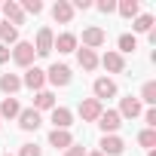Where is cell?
Wrapping results in <instances>:
<instances>
[{
	"label": "cell",
	"mask_w": 156,
	"mask_h": 156,
	"mask_svg": "<svg viewBox=\"0 0 156 156\" xmlns=\"http://www.w3.org/2000/svg\"><path fill=\"white\" fill-rule=\"evenodd\" d=\"M64 156H86V150H83L80 144H70V147L64 150Z\"/></svg>",
	"instance_id": "4dcf8cb0"
},
{
	"label": "cell",
	"mask_w": 156,
	"mask_h": 156,
	"mask_svg": "<svg viewBox=\"0 0 156 156\" xmlns=\"http://www.w3.org/2000/svg\"><path fill=\"white\" fill-rule=\"evenodd\" d=\"M141 101L156 104V83H153V80H150V83H144V89H141Z\"/></svg>",
	"instance_id": "4316f807"
},
{
	"label": "cell",
	"mask_w": 156,
	"mask_h": 156,
	"mask_svg": "<svg viewBox=\"0 0 156 156\" xmlns=\"http://www.w3.org/2000/svg\"><path fill=\"white\" fill-rule=\"evenodd\" d=\"M116 9H119L122 19H135L138 16V0H122V3H116Z\"/></svg>",
	"instance_id": "cb8c5ba5"
},
{
	"label": "cell",
	"mask_w": 156,
	"mask_h": 156,
	"mask_svg": "<svg viewBox=\"0 0 156 156\" xmlns=\"http://www.w3.org/2000/svg\"><path fill=\"white\" fill-rule=\"evenodd\" d=\"M116 113H119V116H126V119H135V116H141V101L129 95V98H122V101H119V110H116Z\"/></svg>",
	"instance_id": "4fadbf2b"
},
{
	"label": "cell",
	"mask_w": 156,
	"mask_h": 156,
	"mask_svg": "<svg viewBox=\"0 0 156 156\" xmlns=\"http://www.w3.org/2000/svg\"><path fill=\"white\" fill-rule=\"evenodd\" d=\"M6 58H9V49H6V46H3V43H0V64H3V61H6Z\"/></svg>",
	"instance_id": "836d02e7"
},
{
	"label": "cell",
	"mask_w": 156,
	"mask_h": 156,
	"mask_svg": "<svg viewBox=\"0 0 156 156\" xmlns=\"http://www.w3.org/2000/svg\"><path fill=\"white\" fill-rule=\"evenodd\" d=\"M52 49H58V52H76V37L70 31H64V34H58V40H55Z\"/></svg>",
	"instance_id": "ffe728a7"
},
{
	"label": "cell",
	"mask_w": 156,
	"mask_h": 156,
	"mask_svg": "<svg viewBox=\"0 0 156 156\" xmlns=\"http://www.w3.org/2000/svg\"><path fill=\"white\" fill-rule=\"evenodd\" d=\"M101 64H104V70H110V73H122L126 70V61H122V55L119 52H104V58H101Z\"/></svg>",
	"instance_id": "7c38bea8"
},
{
	"label": "cell",
	"mask_w": 156,
	"mask_h": 156,
	"mask_svg": "<svg viewBox=\"0 0 156 156\" xmlns=\"http://www.w3.org/2000/svg\"><path fill=\"white\" fill-rule=\"evenodd\" d=\"M98 126H101V132H104V135H113V132L122 126V116H119L116 110H101V116H98Z\"/></svg>",
	"instance_id": "5b68a950"
},
{
	"label": "cell",
	"mask_w": 156,
	"mask_h": 156,
	"mask_svg": "<svg viewBox=\"0 0 156 156\" xmlns=\"http://www.w3.org/2000/svg\"><path fill=\"white\" fill-rule=\"evenodd\" d=\"M86 156H104V153H101V150H95V153H86Z\"/></svg>",
	"instance_id": "e575fe53"
},
{
	"label": "cell",
	"mask_w": 156,
	"mask_h": 156,
	"mask_svg": "<svg viewBox=\"0 0 156 156\" xmlns=\"http://www.w3.org/2000/svg\"><path fill=\"white\" fill-rule=\"evenodd\" d=\"M122 150H126V141L119 135H104L101 138V153L104 156H119Z\"/></svg>",
	"instance_id": "8992f818"
},
{
	"label": "cell",
	"mask_w": 156,
	"mask_h": 156,
	"mask_svg": "<svg viewBox=\"0 0 156 156\" xmlns=\"http://www.w3.org/2000/svg\"><path fill=\"white\" fill-rule=\"evenodd\" d=\"M34 43H28V40H19L16 43V49H12V61L19 64V67H31L34 64Z\"/></svg>",
	"instance_id": "6da1fadb"
},
{
	"label": "cell",
	"mask_w": 156,
	"mask_h": 156,
	"mask_svg": "<svg viewBox=\"0 0 156 156\" xmlns=\"http://www.w3.org/2000/svg\"><path fill=\"white\" fill-rule=\"evenodd\" d=\"M52 46H55V34H52L49 28H40V31H37V43H34V52L46 58V55L52 52Z\"/></svg>",
	"instance_id": "7a4b0ae2"
},
{
	"label": "cell",
	"mask_w": 156,
	"mask_h": 156,
	"mask_svg": "<svg viewBox=\"0 0 156 156\" xmlns=\"http://www.w3.org/2000/svg\"><path fill=\"white\" fill-rule=\"evenodd\" d=\"M43 83H46V73H43L40 67H28V70H25V80H22V86H28V89L40 92V89H43Z\"/></svg>",
	"instance_id": "9c48e42d"
},
{
	"label": "cell",
	"mask_w": 156,
	"mask_h": 156,
	"mask_svg": "<svg viewBox=\"0 0 156 156\" xmlns=\"http://www.w3.org/2000/svg\"><path fill=\"white\" fill-rule=\"evenodd\" d=\"M101 101H95V98H83L80 101V116H83V122H98V116H101Z\"/></svg>",
	"instance_id": "3957f363"
},
{
	"label": "cell",
	"mask_w": 156,
	"mask_h": 156,
	"mask_svg": "<svg viewBox=\"0 0 156 156\" xmlns=\"http://www.w3.org/2000/svg\"><path fill=\"white\" fill-rule=\"evenodd\" d=\"M70 122H73V113L67 107H52V126L55 129H67Z\"/></svg>",
	"instance_id": "e0dca14e"
},
{
	"label": "cell",
	"mask_w": 156,
	"mask_h": 156,
	"mask_svg": "<svg viewBox=\"0 0 156 156\" xmlns=\"http://www.w3.org/2000/svg\"><path fill=\"white\" fill-rule=\"evenodd\" d=\"M3 156H9V153H3Z\"/></svg>",
	"instance_id": "8d00e7d4"
},
{
	"label": "cell",
	"mask_w": 156,
	"mask_h": 156,
	"mask_svg": "<svg viewBox=\"0 0 156 156\" xmlns=\"http://www.w3.org/2000/svg\"><path fill=\"white\" fill-rule=\"evenodd\" d=\"M22 113V107H19V101L16 98H3V101H0V119H12V116H19Z\"/></svg>",
	"instance_id": "44dd1931"
},
{
	"label": "cell",
	"mask_w": 156,
	"mask_h": 156,
	"mask_svg": "<svg viewBox=\"0 0 156 156\" xmlns=\"http://www.w3.org/2000/svg\"><path fill=\"white\" fill-rule=\"evenodd\" d=\"M144 119H147V126H150V129H156V110H153V107L144 113Z\"/></svg>",
	"instance_id": "1f68e13d"
},
{
	"label": "cell",
	"mask_w": 156,
	"mask_h": 156,
	"mask_svg": "<svg viewBox=\"0 0 156 156\" xmlns=\"http://www.w3.org/2000/svg\"><path fill=\"white\" fill-rule=\"evenodd\" d=\"M49 144H52L55 150H67V147L73 144V135H70L67 129H52V132H49Z\"/></svg>",
	"instance_id": "8fae6325"
},
{
	"label": "cell",
	"mask_w": 156,
	"mask_h": 156,
	"mask_svg": "<svg viewBox=\"0 0 156 156\" xmlns=\"http://www.w3.org/2000/svg\"><path fill=\"white\" fill-rule=\"evenodd\" d=\"M98 9L107 16V12H113V9H116V3H113V0H98Z\"/></svg>",
	"instance_id": "f546056e"
},
{
	"label": "cell",
	"mask_w": 156,
	"mask_h": 156,
	"mask_svg": "<svg viewBox=\"0 0 156 156\" xmlns=\"http://www.w3.org/2000/svg\"><path fill=\"white\" fill-rule=\"evenodd\" d=\"M70 6H73V9H89V6H92V0H73Z\"/></svg>",
	"instance_id": "d6a6232c"
},
{
	"label": "cell",
	"mask_w": 156,
	"mask_h": 156,
	"mask_svg": "<svg viewBox=\"0 0 156 156\" xmlns=\"http://www.w3.org/2000/svg\"><path fill=\"white\" fill-rule=\"evenodd\" d=\"M0 89H3L6 95H16V92L22 89V76H16V73H3V76H0Z\"/></svg>",
	"instance_id": "d6986e66"
},
{
	"label": "cell",
	"mask_w": 156,
	"mask_h": 156,
	"mask_svg": "<svg viewBox=\"0 0 156 156\" xmlns=\"http://www.w3.org/2000/svg\"><path fill=\"white\" fill-rule=\"evenodd\" d=\"M3 16H6V22H9L12 28L25 25V12H22V6L16 3V0H6V3H3Z\"/></svg>",
	"instance_id": "30bf717a"
},
{
	"label": "cell",
	"mask_w": 156,
	"mask_h": 156,
	"mask_svg": "<svg viewBox=\"0 0 156 156\" xmlns=\"http://www.w3.org/2000/svg\"><path fill=\"white\" fill-rule=\"evenodd\" d=\"M19 156H43V150H40L37 144H22V150H19Z\"/></svg>",
	"instance_id": "f1b7e54d"
},
{
	"label": "cell",
	"mask_w": 156,
	"mask_h": 156,
	"mask_svg": "<svg viewBox=\"0 0 156 156\" xmlns=\"http://www.w3.org/2000/svg\"><path fill=\"white\" fill-rule=\"evenodd\" d=\"M135 49H138V40H135L132 34H122V37H119V55H122V52H135Z\"/></svg>",
	"instance_id": "484cf974"
},
{
	"label": "cell",
	"mask_w": 156,
	"mask_h": 156,
	"mask_svg": "<svg viewBox=\"0 0 156 156\" xmlns=\"http://www.w3.org/2000/svg\"><path fill=\"white\" fill-rule=\"evenodd\" d=\"M107 43V34L101 31V28H86L83 31V49H98V46H104Z\"/></svg>",
	"instance_id": "277c9868"
},
{
	"label": "cell",
	"mask_w": 156,
	"mask_h": 156,
	"mask_svg": "<svg viewBox=\"0 0 156 156\" xmlns=\"http://www.w3.org/2000/svg\"><path fill=\"white\" fill-rule=\"evenodd\" d=\"M0 40H3V46L19 43V28H12L9 22H3V25H0Z\"/></svg>",
	"instance_id": "603a6c76"
},
{
	"label": "cell",
	"mask_w": 156,
	"mask_h": 156,
	"mask_svg": "<svg viewBox=\"0 0 156 156\" xmlns=\"http://www.w3.org/2000/svg\"><path fill=\"white\" fill-rule=\"evenodd\" d=\"M52 19H55V22H61V25H67V22L73 19V6L67 3V0H58V3L52 6Z\"/></svg>",
	"instance_id": "9a60e30c"
},
{
	"label": "cell",
	"mask_w": 156,
	"mask_h": 156,
	"mask_svg": "<svg viewBox=\"0 0 156 156\" xmlns=\"http://www.w3.org/2000/svg\"><path fill=\"white\" fill-rule=\"evenodd\" d=\"M46 80H49L52 86H67V83H70V67H67V64H52L49 73H46Z\"/></svg>",
	"instance_id": "52a82bcc"
},
{
	"label": "cell",
	"mask_w": 156,
	"mask_h": 156,
	"mask_svg": "<svg viewBox=\"0 0 156 156\" xmlns=\"http://www.w3.org/2000/svg\"><path fill=\"white\" fill-rule=\"evenodd\" d=\"M52 107H55V95L46 92V89H40V92L34 95V110L40 113V110H52Z\"/></svg>",
	"instance_id": "2e32d148"
},
{
	"label": "cell",
	"mask_w": 156,
	"mask_h": 156,
	"mask_svg": "<svg viewBox=\"0 0 156 156\" xmlns=\"http://www.w3.org/2000/svg\"><path fill=\"white\" fill-rule=\"evenodd\" d=\"M92 89H95V101H104V98H113L116 95V83L107 80V76H98Z\"/></svg>",
	"instance_id": "ba28073f"
},
{
	"label": "cell",
	"mask_w": 156,
	"mask_h": 156,
	"mask_svg": "<svg viewBox=\"0 0 156 156\" xmlns=\"http://www.w3.org/2000/svg\"><path fill=\"white\" fill-rule=\"evenodd\" d=\"M19 126H22L25 132H37V129H40V113H37L34 107L22 110V113H19Z\"/></svg>",
	"instance_id": "5bb4252c"
},
{
	"label": "cell",
	"mask_w": 156,
	"mask_h": 156,
	"mask_svg": "<svg viewBox=\"0 0 156 156\" xmlns=\"http://www.w3.org/2000/svg\"><path fill=\"white\" fill-rule=\"evenodd\" d=\"M76 61H80L83 70H95V67H98V55H95L92 49H76Z\"/></svg>",
	"instance_id": "ac0fdd59"
},
{
	"label": "cell",
	"mask_w": 156,
	"mask_h": 156,
	"mask_svg": "<svg viewBox=\"0 0 156 156\" xmlns=\"http://www.w3.org/2000/svg\"><path fill=\"white\" fill-rule=\"evenodd\" d=\"M147 156H156V150H150V153H147Z\"/></svg>",
	"instance_id": "d590c367"
},
{
	"label": "cell",
	"mask_w": 156,
	"mask_h": 156,
	"mask_svg": "<svg viewBox=\"0 0 156 156\" xmlns=\"http://www.w3.org/2000/svg\"><path fill=\"white\" fill-rule=\"evenodd\" d=\"M138 144L147 147V150H153V147H156V129H144V132L138 135Z\"/></svg>",
	"instance_id": "d4e9b609"
},
{
	"label": "cell",
	"mask_w": 156,
	"mask_h": 156,
	"mask_svg": "<svg viewBox=\"0 0 156 156\" xmlns=\"http://www.w3.org/2000/svg\"><path fill=\"white\" fill-rule=\"evenodd\" d=\"M22 12H43V3H40V0H25V3H22Z\"/></svg>",
	"instance_id": "83f0119b"
},
{
	"label": "cell",
	"mask_w": 156,
	"mask_h": 156,
	"mask_svg": "<svg viewBox=\"0 0 156 156\" xmlns=\"http://www.w3.org/2000/svg\"><path fill=\"white\" fill-rule=\"evenodd\" d=\"M132 28H135L138 34H150V31H153V16H150V12H144V16H135Z\"/></svg>",
	"instance_id": "7402d4cb"
}]
</instances>
